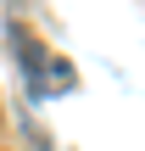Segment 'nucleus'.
Returning a JSON list of instances; mask_svg holds the SVG:
<instances>
[{
    "instance_id": "f257e3e1",
    "label": "nucleus",
    "mask_w": 145,
    "mask_h": 151,
    "mask_svg": "<svg viewBox=\"0 0 145 151\" xmlns=\"http://www.w3.org/2000/svg\"><path fill=\"white\" fill-rule=\"evenodd\" d=\"M11 45L22 50V78H28V90H34V95H56V90H73V84H78V78H73V67H67L56 50H45V45L22 39V34H11Z\"/></svg>"
}]
</instances>
